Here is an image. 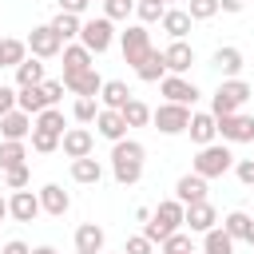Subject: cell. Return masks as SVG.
I'll return each mask as SVG.
<instances>
[{
  "label": "cell",
  "mask_w": 254,
  "mask_h": 254,
  "mask_svg": "<svg viewBox=\"0 0 254 254\" xmlns=\"http://www.w3.org/2000/svg\"><path fill=\"white\" fill-rule=\"evenodd\" d=\"M143 159H147V147L139 139H119L111 147V175L119 187H135L143 179Z\"/></svg>",
  "instance_id": "1"
},
{
  "label": "cell",
  "mask_w": 254,
  "mask_h": 254,
  "mask_svg": "<svg viewBox=\"0 0 254 254\" xmlns=\"http://www.w3.org/2000/svg\"><path fill=\"white\" fill-rule=\"evenodd\" d=\"M183 218H187V206H183L179 198H163V202L151 210V218L143 222V234H147L151 242H159V246H163V242L183 226Z\"/></svg>",
  "instance_id": "2"
},
{
  "label": "cell",
  "mask_w": 254,
  "mask_h": 254,
  "mask_svg": "<svg viewBox=\"0 0 254 254\" xmlns=\"http://www.w3.org/2000/svg\"><path fill=\"white\" fill-rule=\"evenodd\" d=\"M250 95H254V91H250L246 79H222L218 91L210 95V111H214V119H218V115H234Z\"/></svg>",
  "instance_id": "3"
},
{
  "label": "cell",
  "mask_w": 254,
  "mask_h": 254,
  "mask_svg": "<svg viewBox=\"0 0 254 254\" xmlns=\"http://www.w3.org/2000/svg\"><path fill=\"white\" fill-rule=\"evenodd\" d=\"M230 167H234V155H230L226 143H206V147H198V155H194V171H198L202 179H222Z\"/></svg>",
  "instance_id": "4"
},
{
  "label": "cell",
  "mask_w": 254,
  "mask_h": 254,
  "mask_svg": "<svg viewBox=\"0 0 254 254\" xmlns=\"http://www.w3.org/2000/svg\"><path fill=\"white\" fill-rule=\"evenodd\" d=\"M79 44H83L91 56H103V52L115 44V20H107V16L83 20V28H79Z\"/></svg>",
  "instance_id": "5"
},
{
  "label": "cell",
  "mask_w": 254,
  "mask_h": 254,
  "mask_svg": "<svg viewBox=\"0 0 254 254\" xmlns=\"http://www.w3.org/2000/svg\"><path fill=\"white\" fill-rule=\"evenodd\" d=\"M119 48H123V64L139 67V64L151 56V48H155L147 24H127V32H119Z\"/></svg>",
  "instance_id": "6"
},
{
  "label": "cell",
  "mask_w": 254,
  "mask_h": 254,
  "mask_svg": "<svg viewBox=\"0 0 254 254\" xmlns=\"http://www.w3.org/2000/svg\"><path fill=\"white\" fill-rule=\"evenodd\" d=\"M151 123L159 135H183L190 127V107L187 103H159L151 111Z\"/></svg>",
  "instance_id": "7"
},
{
  "label": "cell",
  "mask_w": 254,
  "mask_h": 254,
  "mask_svg": "<svg viewBox=\"0 0 254 254\" xmlns=\"http://www.w3.org/2000/svg\"><path fill=\"white\" fill-rule=\"evenodd\" d=\"M218 135H222V143H254V115H246V111L218 115Z\"/></svg>",
  "instance_id": "8"
},
{
  "label": "cell",
  "mask_w": 254,
  "mask_h": 254,
  "mask_svg": "<svg viewBox=\"0 0 254 254\" xmlns=\"http://www.w3.org/2000/svg\"><path fill=\"white\" fill-rule=\"evenodd\" d=\"M28 52H32V56H40V60H52V56H60V52H64V40L56 36V28H52V24H40V28H32V32H28Z\"/></svg>",
  "instance_id": "9"
},
{
  "label": "cell",
  "mask_w": 254,
  "mask_h": 254,
  "mask_svg": "<svg viewBox=\"0 0 254 254\" xmlns=\"http://www.w3.org/2000/svg\"><path fill=\"white\" fill-rule=\"evenodd\" d=\"M159 91L167 95V103H187V107H190V103L202 95V91H198V87H194L187 75H171V71L159 79Z\"/></svg>",
  "instance_id": "10"
},
{
  "label": "cell",
  "mask_w": 254,
  "mask_h": 254,
  "mask_svg": "<svg viewBox=\"0 0 254 254\" xmlns=\"http://www.w3.org/2000/svg\"><path fill=\"white\" fill-rule=\"evenodd\" d=\"M8 210H12V218H16V222H36V218L44 214V206H40V190H36V194H32L28 187H24V190H12Z\"/></svg>",
  "instance_id": "11"
},
{
  "label": "cell",
  "mask_w": 254,
  "mask_h": 254,
  "mask_svg": "<svg viewBox=\"0 0 254 254\" xmlns=\"http://www.w3.org/2000/svg\"><path fill=\"white\" fill-rule=\"evenodd\" d=\"M60 151H64L67 159H83V155L95 151V135H91L87 127H67L64 139H60Z\"/></svg>",
  "instance_id": "12"
},
{
  "label": "cell",
  "mask_w": 254,
  "mask_h": 254,
  "mask_svg": "<svg viewBox=\"0 0 254 254\" xmlns=\"http://www.w3.org/2000/svg\"><path fill=\"white\" fill-rule=\"evenodd\" d=\"M163 60H167V71H171V75H187L190 64H194V48H190L187 40H171V44L163 48Z\"/></svg>",
  "instance_id": "13"
},
{
  "label": "cell",
  "mask_w": 254,
  "mask_h": 254,
  "mask_svg": "<svg viewBox=\"0 0 254 254\" xmlns=\"http://www.w3.org/2000/svg\"><path fill=\"white\" fill-rule=\"evenodd\" d=\"M40 206H44V214L64 218V214L71 210V194H67L60 183H44V187H40Z\"/></svg>",
  "instance_id": "14"
},
{
  "label": "cell",
  "mask_w": 254,
  "mask_h": 254,
  "mask_svg": "<svg viewBox=\"0 0 254 254\" xmlns=\"http://www.w3.org/2000/svg\"><path fill=\"white\" fill-rule=\"evenodd\" d=\"M183 226H190V234H206V230H214V226H218V210H214L206 198H202V202H190V206H187Z\"/></svg>",
  "instance_id": "15"
},
{
  "label": "cell",
  "mask_w": 254,
  "mask_h": 254,
  "mask_svg": "<svg viewBox=\"0 0 254 254\" xmlns=\"http://www.w3.org/2000/svg\"><path fill=\"white\" fill-rule=\"evenodd\" d=\"M95 131H99L103 139H111V143L127 139V119H123V111H115V107H99V115H95Z\"/></svg>",
  "instance_id": "16"
},
{
  "label": "cell",
  "mask_w": 254,
  "mask_h": 254,
  "mask_svg": "<svg viewBox=\"0 0 254 254\" xmlns=\"http://www.w3.org/2000/svg\"><path fill=\"white\" fill-rule=\"evenodd\" d=\"M206 183H210V179H202L198 171H190V175H183V179L175 183V198H179L183 206L202 202V198H206Z\"/></svg>",
  "instance_id": "17"
},
{
  "label": "cell",
  "mask_w": 254,
  "mask_h": 254,
  "mask_svg": "<svg viewBox=\"0 0 254 254\" xmlns=\"http://www.w3.org/2000/svg\"><path fill=\"white\" fill-rule=\"evenodd\" d=\"M103 226L99 222H79L75 226V254H103Z\"/></svg>",
  "instance_id": "18"
},
{
  "label": "cell",
  "mask_w": 254,
  "mask_h": 254,
  "mask_svg": "<svg viewBox=\"0 0 254 254\" xmlns=\"http://www.w3.org/2000/svg\"><path fill=\"white\" fill-rule=\"evenodd\" d=\"M32 127H36V119L28 115V111H8L4 119H0V139H28L32 135Z\"/></svg>",
  "instance_id": "19"
},
{
  "label": "cell",
  "mask_w": 254,
  "mask_h": 254,
  "mask_svg": "<svg viewBox=\"0 0 254 254\" xmlns=\"http://www.w3.org/2000/svg\"><path fill=\"white\" fill-rule=\"evenodd\" d=\"M190 24H194V20H190L187 8H167L163 20H159V28H163L171 40H187V36H190Z\"/></svg>",
  "instance_id": "20"
},
{
  "label": "cell",
  "mask_w": 254,
  "mask_h": 254,
  "mask_svg": "<svg viewBox=\"0 0 254 254\" xmlns=\"http://www.w3.org/2000/svg\"><path fill=\"white\" fill-rule=\"evenodd\" d=\"M64 87H67L71 95H95V99H99V91H103V75H99L95 67H87V71H79V75H67Z\"/></svg>",
  "instance_id": "21"
},
{
  "label": "cell",
  "mask_w": 254,
  "mask_h": 254,
  "mask_svg": "<svg viewBox=\"0 0 254 254\" xmlns=\"http://www.w3.org/2000/svg\"><path fill=\"white\" fill-rule=\"evenodd\" d=\"M190 139L198 143V147H206V143H214V135H218V119H214V111H194L190 115Z\"/></svg>",
  "instance_id": "22"
},
{
  "label": "cell",
  "mask_w": 254,
  "mask_h": 254,
  "mask_svg": "<svg viewBox=\"0 0 254 254\" xmlns=\"http://www.w3.org/2000/svg\"><path fill=\"white\" fill-rule=\"evenodd\" d=\"M87 67H95V64H91V52H87L83 44H64V79H67V75H79V71H87Z\"/></svg>",
  "instance_id": "23"
},
{
  "label": "cell",
  "mask_w": 254,
  "mask_h": 254,
  "mask_svg": "<svg viewBox=\"0 0 254 254\" xmlns=\"http://www.w3.org/2000/svg\"><path fill=\"white\" fill-rule=\"evenodd\" d=\"M210 64L222 71V79H238V71H242V64H246V60H242V52H238L234 44H226V48H218V52H214V60H210Z\"/></svg>",
  "instance_id": "24"
},
{
  "label": "cell",
  "mask_w": 254,
  "mask_h": 254,
  "mask_svg": "<svg viewBox=\"0 0 254 254\" xmlns=\"http://www.w3.org/2000/svg\"><path fill=\"white\" fill-rule=\"evenodd\" d=\"M16 107H20V111H28V115H40L44 107H52V103H48V95H44V83L16 87Z\"/></svg>",
  "instance_id": "25"
},
{
  "label": "cell",
  "mask_w": 254,
  "mask_h": 254,
  "mask_svg": "<svg viewBox=\"0 0 254 254\" xmlns=\"http://www.w3.org/2000/svg\"><path fill=\"white\" fill-rule=\"evenodd\" d=\"M71 179H75V183H83V187H95V183L103 179V163H99V159H91V155L71 159Z\"/></svg>",
  "instance_id": "26"
},
{
  "label": "cell",
  "mask_w": 254,
  "mask_h": 254,
  "mask_svg": "<svg viewBox=\"0 0 254 254\" xmlns=\"http://www.w3.org/2000/svg\"><path fill=\"white\" fill-rule=\"evenodd\" d=\"M24 163H28V147H24V139H0V171L24 167Z\"/></svg>",
  "instance_id": "27"
},
{
  "label": "cell",
  "mask_w": 254,
  "mask_h": 254,
  "mask_svg": "<svg viewBox=\"0 0 254 254\" xmlns=\"http://www.w3.org/2000/svg\"><path fill=\"white\" fill-rule=\"evenodd\" d=\"M135 75H139L143 83H159V79L167 75V60H163V52H159V48H151V56L135 67Z\"/></svg>",
  "instance_id": "28"
},
{
  "label": "cell",
  "mask_w": 254,
  "mask_h": 254,
  "mask_svg": "<svg viewBox=\"0 0 254 254\" xmlns=\"http://www.w3.org/2000/svg\"><path fill=\"white\" fill-rule=\"evenodd\" d=\"M131 99V87L123 83V79H103V91H99V103L103 107H115V111H123V103Z\"/></svg>",
  "instance_id": "29"
},
{
  "label": "cell",
  "mask_w": 254,
  "mask_h": 254,
  "mask_svg": "<svg viewBox=\"0 0 254 254\" xmlns=\"http://www.w3.org/2000/svg\"><path fill=\"white\" fill-rule=\"evenodd\" d=\"M28 60V40H0V67H20Z\"/></svg>",
  "instance_id": "30"
},
{
  "label": "cell",
  "mask_w": 254,
  "mask_h": 254,
  "mask_svg": "<svg viewBox=\"0 0 254 254\" xmlns=\"http://www.w3.org/2000/svg\"><path fill=\"white\" fill-rule=\"evenodd\" d=\"M44 60L40 56H28L20 67H16V87H32V83H44Z\"/></svg>",
  "instance_id": "31"
},
{
  "label": "cell",
  "mask_w": 254,
  "mask_h": 254,
  "mask_svg": "<svg viewBox=\"0 0 254 254\" xmlns=\"http://www.w3.org/2000/svg\"><path fill=\"white\" fill-rule=\"evenodd\" d=\"M52 28H56V36H60L64 44H71V40H79V28H83V20H79L75 12H56Z\"/></svg>",
  "instance_id": "32"
},
{
  "label": "cell",
  "mask_w": 254,
  "mask_h": 254,
  "mask_svg": "<svg viewBox=\"0 0 254 254\" xmlns=\"http://www.w3.org/2000/svg\"><path fill=\"white\" fill-rule=\"evenodd\" d=\"M202 254H234V238L222 226H214V230L202 234Z\"/></svg>",
  "instance_id": "33"
},
{
  "label": "cell",
  "mask_w": 254,
  "mask_h": 254,
  "mask_svg": "<svg viewBox=\"0 0 254 254\" xmlns=\"http://www.w3.org/2000/svg\"><path fill=\"white\" fill-rule=\"evenodd\" d=\"M99 99L95 95H75V103H71V119L75 123H95V115H99Z\"/></svg>",
  "instance_id": "34"
},
{
  "label": "cell",
  "mask_w": 254,
  "mask_h": 254,
  "mask_svg": "<svg viewBox=\"0 0 254 254\" xmlns=\"http://www.w3.org/2000/svg\"><path fill=\"white\" fill-rule=\"evenodd\" d=\"M250 222H254V218H250L246 210H230V214L222 218V230H226L234 242H246V230H250Z\"/></svg>",
  "instance_id": "35"
},
{
  "label": "cell",
  "mask_w": 254,
  "mask_h": 254,
  "mask_svg": "<svg viewBox=\"0 0 254 254\" xmlns=\"http://www.w3.org/2000/svg\"><path fill=\"white\" fill-rule=\"evenodd\" d=\"M123 119H127V127H147V123H151V107L131 95V99L123 103Z\"/></svg>",
  "instance_id": "36"
},
{
  "label": "cell",
  "mask_w": 254,
  "mask_h": 254,
  "mask_svg": "<svg viewBox=\"0 0 254 254\" xmlns=\"http://www.w3.org/2000/svg\"><path fill=\"white\" fill-rule=\"evenodd\" d=\"M36 127H40V131H52V135H64V131H67V119H64L60 107H44V111L36 115Z\"/></svg>",
  "instance_id": "37"
},
{
  "label": "cell",
  "mask_w": 254,
  "mask_h": 254,
  "mask_svg": "<svg viewBox=\"0 0 254 254\" xmlns=\"http://www.w3.org/2000/svg\"><path fill=\"white\" fill-rule=\"evenodd\" d=\"M167 12V0H135V16L139 24H159Z\"/></svg>",
  "instance_id": "38"
},
{
  "label": "cell",
  "mask_w": 254,
  "mask_h": 254,
  "mask_svg": "<svg viewBox=\"0 0 254 254\" xmlns=\"http://www.w3.org/2000/svg\"><path fill=\"white\" fill-rule=\"evenodd\" d=\"M32 151H40V155H52V151H60V139L64 135H52V131H40V127H32Z\"/></svg>",
  "instance_id": "39"
},
{
  "label": "cell",
  "mask_w": 254,
  "mask_h": 254,
  "mask_svg": "<svg viewBox=\"0 0 254 254\" xmlns=\"http://www.w3.org/2000/svg\"><path fill=\"white\" fill-rule=\"evenodd\" d=\"M163 254H194V238L183 234V230H175V234L163 242Z\"/></svg>",
  "instance_id": "40"
},
{
  "label": "cell",
  "mask_w": 254,
  "mask_h": 254,
  "mask_svg": "<svg viewBox=\"0 0 254 254\" xmlns=\"http://www.w3.org/2000/svg\"><path fill=\"white\" fill-rule=\"evenodd\" d=\"M187 12H190V20H210V16L222 12V4H218V0H190Z\"/></svg>",
  "instance_id": "41"
},
{
  "label": "cell",
  "mask_w": 254,
  "mask_h": 254,
  "mask_svg": "<svg viewBox=\"0 0 254 254\" xmlns=\"http://www.w3.org/2000/svg\"><path fill=\"white\" fill-rule=\"evenodd\" d=\"M135 12V0H103V16L107 20H127Z\"/></svg>",
  "instance_id": "42"
},
{
  "label": "cell",
  "mask_w": 254,
  "mask_h": 254,
  "mask_svg": "<svg viewBox=\"0 0 254 254\" xmlns=\"http://www.w3.org/2000/svg\"><path fill=\"white\" fill-rule=\"evenodd\" d=\"M4 179H8V190H24V187H28V179H32V171H28V163H24V167L4 171Z\"/></svg>",
  "instance_id": "43"
},
{
  "label": "cell",
  "mask_w": 254,
  "mask_h": 254,
  "mask_svg": "<svg viewBox=\"0 0 254 254\" xmlns=\"http://www.w3.org/2000/svg\"><path fill=\"white\" fill-rule=\"evenodd\" d=\"M123 250H127V254H151V250H155V242H151L147 234H131V238L123 242Z\"/></svg>",
  "instance_id": "44"
},
{
  "label": "cell",
  "mask_w": 254,
  "mask_h": 254,
  "mask_svg": "<svg viewBox=\"0 0 254 254\" xmlns=\"http://www.w3.org/2000/svg\"><path fill=\"white\" fill-rule=\"evenodd\" d=\"M234 175H238L242 187H254V159H238L234 163Z\"/></svg>",
  "instance_id": "45"
},
{
  "label": "cell",
  "mask_w": 254,
  "mask_h": 254,
  "mask_svg": "<svg viewBox=\"0 0 254 254\" xmlns=\"http://www.w3.org/2000/svg\"><path fill=\"white\" fill-rule=\"evenodd\" d=\"M64 91H67V87H64V79H44V95H48V103H52V107L64 99Z\"/></svg>",
  "instance_id": "46"
},
{
  "label": "cell",
  "mask_w": 254,
  "mask_h": 254,
  "mask_svg": "<svg viewBox=\"0 0 254 254\" xmlns=\"http://www.w3.org/2000/svg\"><path fill=\"white\" fill-rule=\"evenodd\" d=\"M8 111H16V87H8V83H0V119H4Z\"/></svg>",
  "instance_id": "47"
},
{
  "label": "cell",
  "mask_w": 254,
  "mask_h": 254,
  "mask_svg": "<svg viewBox=\"0 0 254 254\" xmlns=\"http://www.w3.org/2000/svg\"><path fill=\"white\" fill-rule=\"evenodd\" d=\"M87 4H91V0H60V12H75V16H83Z\"/></svg>",
  "instance_id": "48"
},
{
  "label": "cell",
  "mask_w": 254,
  "mask_h": 254,
  "mask_svg": "<svg viewBox=\"0 0 254 254\" xmlns=\"http://www.w3.org/2000/svg\"><path fill=\"white\" fill-rule=\"evenodd\" d=\"M0 254H32V246H28V242H20V238H12V242H4V246H0Z\"/></svg>",
  "instance_id": "49"
},
{
  "label": "cell",
  "mask_w": 254,
  "mask_h": 254,
  "mask_svg": "<svg viewBox=\"0 0 254 254\" xmlns=\"http://www.w3.org/2000/svg\"><path fill=\"white\" fill-rule=\"evenodd\" d=\"M218 4H222V12H230V16H234V12H242V8H246V0H218Z\"/></svg>",
  "instance_id": "50"
},
{
  "label": "cell",
  "mask_w": 254,
  "mask_h": 254,
  "mask_svg": "<svg viewBox=\"0 0 254 254\" xmlns=\"http://www.w3.org/2000/svg\"><path fill=\"white\" fill-rule=\"evenodd\" d=\"M4 218H12V210H8V198L0 194V222H4Z\"/></svg>",
  "instance_id": "51"
},
{
  "label": "cell",
  "mask_w": 254,
  "mask_h": 254,
  "mask_svg": "<svg viewBox=\"0 0 254 254\" xmlns=\"http://www.w3.org/2000/svg\"><path fill=\"white\" fill-rule=\"evenodd\" d=\"M32 254H60L56 246H32Z\"/></svg>",
  "instance_id": "52"
},
{
  "label": "cell",
  "mask_w": 254,
  "mask_h": 254,
  "mask_svg": "<svg viewBox=\"0 0 254 254\" xmlns=\"http://www.w3.org/2000/svg\"><path fill=\"white\" fill-rule=\"evenodd\" d=\"M246 242H250V246H254V222H250V230H246Z\"/></svg>",
  "instance_id": "53"
},
{
  "label": "cell",
  "mask_w": 254,
  "mask_h": 254,
  "mask_svg": "<svg viewBox=\"0 0 254 254\" xmlns=\"http://www.w3.org/2000/svg\"><path fill=\"white\" fill-rule=\"evenodd\" d=\"M119 254H127V250H119Z\"/></svg>",
  "instance_id": "54"
},
{
  "label": "cell",
  "mask_w": 254,
  "mask_h": 254,
  "mask_svg": "<svg viewBox=\"0 0 254 254\" xmlns=\"http://www.w3.org/2000/svg\"><path fill=\"white\" fill-rule=\"evenodd\" d=\"M167 4H171V0H167Z\"/></svg>",
  "instance_id": "55"
},
{
  "label": "cell",
  "mask_w": 254,
  "mask_h": 254,
  "mask_svg": "<svg viewBox=\"0 0 254 254\" xmlns=\"http://www.w3.org/2000/svg\"><path fill=\"white\" fill-rule=\"evenodd\" d=\"M99 4H103V0H99Z\"/></svg>",
  "instance_id": "56"
}]
</instances>
